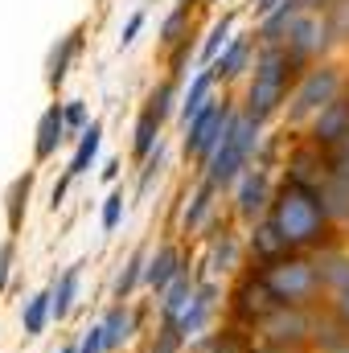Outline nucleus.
<instances>
[{"instance_id": "2eb2a0df", "label": "nucleus", "mask_w": 349, "mask_h": 353, "mask_svg": "<svg viewBox=\"0 0 349 353\" xmlns=\"http://www.w3.org/2000/svg\"><path fill=\"white\" fill-rule=\"evenodd\" d=\"M263 205H267V176L247 173L243 176V189H239V214L243 218H255Z\"/></svg>"}, {"instance_id": "7c9ffc66", "label": "nucleus", "mask_w": 349, "mask_h": 353, "mask_svg": "<svg viewBox=\"0 0 349 353\" xmlns=\"http://www.w3.org/2000/svg\"><path fill=\"white\" fill-rule=\"evenodd\" d=\"M226 33H230V17H222V21H218V25L210 29V37H206V46H201V58H206V62H210V58H214V54L222 50Z\"/></svg>"}, {"instance_id": "cd10ccee", "label": "nucleus", "mask_w": 349, "mask_h": 353, "mask_svg": "<svg viewBox=\"0 0 349 353\" xmlns=\"http://www.w3.org/2000/svg\"><path fill=\"white\" fill-rule=\"evenodd\" d=\"M157 132H161V119H157L152 111H144V115H140V123H136V157H152Z\"/></svg>"}, {"instance_id": "5701e85b", "label": "nucleus", "mask_w": 349, "mask_h": 353, "mask_svg": "<svg viewBox=\"0 0 349 353\" xmlns=\"http://www.w3.org/2000/svg\"><path fill=\"white\" fill-rule=\"evenodd\" d=\"M50 316H54V308H50V292H37V296L25 304V337H37V333L46 329Z\"/></svg>"}, {"instance_id": "473e14b6", "label": "nucleus", "mask_w": 349, "mask_h": 353, "mask_svg": "<svg viewBox=\"0 0 349 353\" xmlns=\"http://www.w3.org/2000/svg\"><path fill=\"white\" fill-rule=\"evenodd\" d=\"M169 107H173V83H165V87H161L157 94H152V107H148V111H152V115H157V119L165 123V115H169Z\"/></svg>"}, {"instance_id": "c03bdc74", "label": "nucleus", "mask_w": 349, "mask_h": 353, "mask_svg": "<svg viewBox=\"0 0 349 353\" xmlns=\"http://www.w3.org/2000/svg\"><path fill=\"white\" fill-rule=\"evenodd\" d=\"M325 353H349V341H333V345H329Z\"/></svg>"}, {"instance_id": "9b49d317", "label": "nucleus", "mask_w": 349, "mask_h": 353, "mask_svg": "<svg viewBox=\"0 0 349 353\" xmlns=\"http://www.w3.org/2000/svg\"><path fill=\"white\" fill-rule=\"evenodd\" d=\"M79 29L74 33H66V37H58V46L50 50V58H46V83L50 87H62V79H66V70H70V58H74V50H79Z\"/></svg>"}, {"instance_id": "a18cd8bd", "label": "nucleus", "mask_w": 349, "mask_h": 353, "mask_svg": "<svg viewBox=\"0 0 349 353\" xmlns=\"http://www.w3.org/2000/svg\"><path fill=\"white\" fill-rule=\"evenodd\" d=\"M259 353H292V350H283V345H267V350H259Z\"/></svg>"}, {"instance_id": "bb28decb", "label": "nucleus", "mask_w": 349, "mask_h": 353, "mask_svg": "<svg viewBox=\"0 0 349 353\" xmlns=\"http://www.w3.org/2000/svg\"><path fill=\"white\" fill-rule=\"evenodd\" d=\"M29 189H33V173L17 176V181H12V189H8V226H12V230H21V205H25Z\"/></svg>"}, {"instance_id": "ddd939ff", "label": "nucleus", "mask_w": 349, "mask_h": 353, "mask_svg": "<svg viewBox=\"0 0 349 353\" xmlns=\"http://www.w3.org/2000/svg\"><path fill=\"white\" fill-rule=\"evenodd\" d=\"M210 308H214V288H197V292H193V300H189V308H185V316L177 321V333H181V337L197 333V329L206 325Z\"/></svg>"}, {"instance_id": "423d86ee", "label": "nucleus", "mask_w": 349, "mask_h": 353, "mask_svg": "<svg viewBox=\"0 0 349 353\" xmlns=\"http://www.w3.org/2000/svg\"><path fill=\"white\" fill-rule=\"evenodd\" d=\"M337 87H341L337 70H329V66L308 70L304 83H300V90H296V99H292V119H304L308 111H325V107L337 99Z\"/></svg>"}, {"instance_id": "49530a36", "label": "nucleus", "mask_w": 349, "mask_h": 353, "mask_svg": "<svg viewBox=\"0 0 349 353\" xmlns=\"http://www.w3.org/2000/svg\"><path fill=\"white\" fill-rule=\"evenodd\" d=\"M300 4H329V0H300Z\"/></svg>"}, {"instance_id": "4468645a", "label": "nucleus", "mask_w": 349, "mask_h": 353, "mask_svg": "<svg viewBox=\"0 0 349 353\" xmlns=\"http://www.w3.org/2000/svg\"><path fill=\"white\" fill-rule=\"evenodd\" d=\"M193 292H197V288H193V279H189V275L181 271V275H177L173 283L165 288V321H173V325H177V321L185 316V308H189Z\"/></svg>"}, {"instance_id": "20e7f679", "label": "nucleus", "mask_w": 349, "mask_h": 353, "mask_svg": "<svg viewBox=\"0 0 349 353\" xmlns=\"http://www.w3.org/2000/svg\"><path fill=\"white\" fill-rule=\"evenodd\" d=\"M255 140H259V123H255L251 115L235 119L230 132H226V140L218 144V152L206 161V165H210L206 181H210V185H226V181H235V176L247 169V157H251Z\"/></svg>"}, {"instance_id": "39448f33", "label": "nucleus", "mask_w": 349, "mask_h": 353, "mask_svg": "<svg viewBox=\"0 0 349 353\" xmlns=\"http://www.w3.org/2000/svg\"><path fill=\"white\" fill-rule=\"evenodd\" d=\"M230 123H235L230 107L210 99V103L201 107V115L189 123V136H185V152H189V157H197V161H210V157L218 152V144L226 140Z\"/></svg>"}, {"instance_id": "de8ad7c7", "label": "nucleus", "mask_w": 349, "mask_h": 353, "mask_svg": "<svg viewBox=\"0 0 349 353\" xmlns=\"http://www.w3.org/2000/svg\"><path fill=\"white\" fill-rule=\"evenodd\" d=\"M62 353H74V350H62Z\"/></svg>"}, {"instance_id": "412c9836", "label": "nucleus", "mask_w": 349, "mask_h": 353, "mask_svg": "<svg viewBox=\"0 0 349 353\" xmlns=\"http://www.w3.org/2000/svg\"><path fill=\"white\" fill-rule=\"evenodd\" d=\"M321 201H325V214H341L349 218V176H329L325 189H321Z\"/></svg>"}, {"instance_id": "2f4dec72", "label": "nucleus", "mask_w": 349, "mask_h": 353, "mask_svg": "<svg viewBox=\"0 0 349 353\" xmlns=\"http://www.w3.org/2000/svg\"><path fill=\"white\" fill-rule=\"evenodd\" d=\"M119 214H123V189H115V193L103 201V230H115V226H119Z\"/></svg>"}, {"instance_id": "393cba45", "label": "nucleus", "mask_w": 349, "mask_h": 353, "mask_svg": "<svg viewBox=\"0 0 349 353\" xmlns=\"http://www.w3.org/2000/svg\"><path fill=\"white\" fill-rule=\"evenodd\" d=\"M144 259H148V255H144V247H140V251H132L128 267H123V271H119V279H115V300H128V296H132L136 279H140V275L148 271V267H144Z\"/></svg>"}, {"instance_id": "a211bd4d", "label": "nucleus", "mask_w": 349, "mask_h": 353, "mask_svg": "<svg viewBox=\"0 0 349 353\" xmlns=\"http://www.w3.org/2000/svg\"><path fill=\"white\" fill-rule=\"evenodd\" d=\"M99 144H103V123H94V119H90L87 132L79 136V152H74V161H70V169H66V173H70V176L87 173L90 161H94V152H99Z\"/></svg>"}, {"instance_id": "9d476101", "label": "nucleus", "mask_w": 349, "mask_h": 353, "mask_svg": "<svg viewBox=\"0 0 349 353\" xmlns=\"http://www.w3.org/2000/svg\"><path fill=\"white\" fill-rule=\"evenodd\" d=\"M62 136H66V111L54 103V107H46V115H41V123H37V161H50L54 152H58V144H62Z\"/></svg>"}, {"instance_id": "a19ab883", "label": "nucleus", "mask_w": 349, "mask_h": 353, "mask_svg": "<svg viewBox=\"0 0 349 353\" xmlns=\"http://www.w3.org/2000/svg\"><path fill=\"white\" fill-rule=\"evenodd\" d=\"M218 263H235V239H222V247H218Z\"/></svg>"}, {"instance_id": "c756f323", "label": "nucleus", "mask_w": 349, "mask_h": 353, "mask_svg": "<svg viewBox=\"0 0 349 353\" xmlns=\"http://www.w3.org/2000/svg\"><path fill=\"white\" fill-rule=\"evenodd\" d=\"M329 33L349 37V0H329Z\"/></svg>"}, {"instance_id": "f257e3e1", "label": "nucleus", "mask_w": 349, "mask_h": 353, "mask_svg": "<svg viewBox=\"0 0 349 353\" xmlns=\"http://www.w3.org/2000/svg\"><path fill=\"white\" fill-rule=\"evenodd\" d=\"M271 226L279 230V239L288 247H317L325 239V226H329L321 193H312L300 181H288L271 197Z\"/></svg>"}, {"instance_id": "37998d69", "label": "nucleus", "mask_w": 349, "mask_h": 353, "mask_svg": "<svg viewBox=\"0 0 349 353\" xmlns=\"http://www.w3.org/2000/svg\"><path fill=\"white\" fill-rule=\"evenodd\" d=\"M337 161H349V136L337 144Z\"/></svg>"}, {"instance_id": "ea45409f", "label": "nucleus", "mask_w": 349, "mask_h": 353, "mask_svg": "<svg viewBox=\"0 0 349 353\" xmlns=\"http://www.w3.org/2000/svg\"><path fill=\"white\" fill-rule=\"evenodd\" d=\"M333 308H337V321H341V325L349 329V292H341V296L333 300Z\"/></svg>"}, {"instance_id": "f704fd0d", "label": "nucleus", "mask_w": 349, "mask_h": 353, "mask_svg": "<svg viewBox=\"0 0 349 353\" xmlns=\"http://www.w3.org/2000/svg\"><path fill=\"white\" fill-rule=\"evenodd\" d=\"M185 21H189V4H181V8H177L173 17L165 21V29H161V37H165L169 46H173V41H177V33H181V25H185Z\"/></svg>"}, {"instance_id": "6ab92c4d", "label": "nucleus", "mask_w": 349, "mask_h": 353, "mask_svg": "<svg viewBox=\"0 0 349 353\" xmlns=\"http://www.w3.org/2000/svg\"><path fill=\"white\" fill-rule=\"evenodd\" d=\"M317 271H321V283L333 288L337 296L349 292V255H337V251H333V255H325V259L317 263Z\"/></svg>"}, {"instance_id": "f03ea898", "label": "nucleus", "mask_w": 349, "mask_h": 353, "mask_svg": "<svg viewBox=\"0 0 349 353\" xmlns=\"http://www.w3.org/2000/svg\"><path fill=\"white\" fill-rule=\"evenodd\" d=\"M263 292L279 304V308H304L325 283H321V271L308 259H296V255H283V259H271L259 271Z\"/></svg>"}, {"instance_id": "c9c22d12", "label": "nucleus", "mask_w": 349, "mask_h": 353, "mask_svg": "<svg viewBox=\"0 0 349 353\" xmlns=\"http://www.w3.org/2000/svg\"><path fill=\"white\" fill-rule=\"evenodd\" d=\"M66 111V128L70 132H87V107L83 103H70V107H62Z\"/></svg>"}, {"instance_id": "b1692460", "label": "nucleus", "mask_w": 349, "mask_h": 353, "mask_svg": "<svg viewBox=\"0 0 349 353\" xmlns=\"http://www.w3.org/2000/svg\"><path fill=\"white\" fill-rule=\"evenodd\" d=\"M255 251H259L267 263H271V259H283V251H288V243L279 239V230L271 226V218L255 226Z\"/></svg>"}, {"instance_id": "4c0bfd02", "label": "nucleus", "mask_w": 349, "mask_h": 353, "mask_svg": "<svg viewBox=\"0 0 349 353\" xmlns=\"http://www.w3.org/2000/svg\"><path fill=\"white\" fill-rule=\"evenodd\" d=\"M103 350H107V337H103V329L94 325L87 337H83V350H79V353H103Z\"/></svg>"}, {"instance_id": "7ed1b4c3", "label": "nucleus", "mask_w": 349, "mask_h": 353, "mask_svg": "<svg viewBox=\"0 0 349 353\" xmlns=\"http://www.w3.org/2000/svg\"><path fill=\"white\" fill-rule=\"evenodd\" d=\"M292 66V54L288 50H263L259 58V70H255V83H251V107H247V115L259 123V119H267L279 103H283V94H288V70Z\"/></svg>"}, {"instance_id": "c85d7f7f", "label": "nucleus", "mask_w": 349, "mask_h": 353, "mask_svg": "<svg viewBox=\"0 0 349 353\" xmlns=\"http://www.w3.org/2000/svg\"><path fill=\"white\" fill-rule=\"evenodd\" d=\"M214 189H218V185H210V181H206V185H201V189L193 193V205L185 210V230H193V226H201V218L210 214V197H214Z\"/></svg>"}, {"instance_id": "f8f14e48", "label": "nucleus", "mask_w": 349, "mask_h": 353, "mask_svg": "<svg viewBox=\"0 0 349 353\" xmlns=\"http://www.w3.org/2000/svg\"><path fill=\"white\" fill-rule=\"evenodd\" d=\"M177 275H181V251H177V247H161V251H157V259H152L148 271H144L148 288H157V292H165Z\"/></svg>"}, {"instance_id": "a878e982", "label": "nucleus", "mask_w": 349, "mask_h": 353, "mask_svg": "<svg viewBox=\"0 0 349 353\" xmlns=\"http://www.w3.org/2000/svg\"><path fill=\"white\" fill-rule=\"evenodd\" d=\"M243 62H247V41H243V37H235V41L226 46V54L218 58L214 74H222V79H235V74L243 70Z\"/></svg>"}, {"instance_id": "aec40b11", "label": "nucleus", "mask_w": 349, "mask_h": 353, "mask_svg": "<svg viewBox=\"0 0 349 353\" xmlns=\"http://www.w3.org/2000/svg\"><path fill=\"white\" fill-rule=\"evenodd\" d=\"M103 337H107V350H115V345H123L128 337H132V312L123 308V304H115L107 316H103Z\"/></svg>"}, {"instance_id": "79ce46f5", "label": "nucleus", "mask_w": 349, "mask_h": 353, "mask_svg": "<svg viewBox=\"0 0 349 353\" xmlns=\"http://www.w3.org/2000/svg\"><path fill=\"white\" fill-rule=\"evenodd\" d=\"M279 4H283V0H255V12H263V17H267V12H275Z\"/></svg>"}, {"instance_id": "1a4fd4ad", "label": "nucleus", "mask_w": 349, "mask_h": 353, "mask_svg": "<svg viewBox=\"0 0 349 353\" xmlns=\"http://www.w3.org/2000/svg\"><path fill=\"white\" fill-rule=\"evenodd\" d=\"M325 33H329V25H321L312 17H296L292 29H288V54L292 58H304V54L321 50L325 46Z\"/></svg>"}, {"instance_id": "58836bf2", "label": "nucleus", "mask_w": 349, "mask_h": 353, "mask_svg": "<svg viewBox=\"0 0 349 353\" xmlns=\"http://www.w3.org/2000/svg\"><path fill=\"white\" fill-rule=\"evenodd\" d=\"M8 267H12V243H0V292L8 283Z\"/></svg>"}, {"instance_id": "f3484780", "label": "nucleus", "mask_w": 349, "mask_h": 353, "mask_svg": "<svg viewBox=\"0 0 349 353\" xmlns=\"http://www.w3.org/2000/svg\"><path fill=\"white\" fill-rule=\"evenodd\" d=\"M74 292H79V263L66 267V271H62V279H58V283H54V292H50L54 321H62V316L70 312V304H74Z\"/></svg>"}, {"instance_id": "dca6fc26", "label": "nucleus", "mask_w": 349, "mask_h": 353, "mask_svg": "<svg viewBox=\"0 0 349 353\" xmlns=\"http://www.w3.org/2000/svg\"><path fill=\"white\" fill-rule=\"evenodd\" d=\"M210 83H214V70H201L197 79H193V87L185 90V103H181V119H185V128L201 115V107L210 103Z\"/></svg>"}, {"instance_id": "72a5a7b5", "label": "nucleus", "mask_w": 349, "mask_h": 353, "mask_svg": "<svg viewBox=\"0 0 349 353\" xmlns=\"http://www.w3.org/2000/svg\"><path fill=\"white\" fill-rule=\"evenodd\" d=\"M177 345H181V333H177V325L169 321V325L161 329V337H157V345H152V353H177Z\"/></svg>"}, {"instance_id": "0eeeda50", "label": "nucleus", "mask_w": 349, "mask_h": 353, "mask_svg": "<svg viewBox=\"0 0 349 353\" xmlns=\"http://www.w3.org/2000/svg\"><path fill=\"white\" fill-rule=\"evenodd\" d=\"M263 333H267V345H296V341H304V333H308V321L300 316V308H279L275 304V312H267L259 321Z\"/></svg>"}, {"instance_id": "6e6552de", "label": "nucleus", "mask_w": 349, "mask_h": 353, "mask_svg": "<svg viewBox=\"0 0 349 353\" xmlns=\"http://www.w3.org/2000/svg\"><path fill=\"white\" fill-rule=\"evenodd\" d=\"M349 136V103L333 99L325 111H317V123H312V140L317 144H341Z\"/></svg>"}, {"instance_id": "e433bc0d", "label": "nucleus", "mask_w": 349, "mask_h": 353, "mask_svg": "<svg viewBox=\"0 0 349 353\" xmlns=\"http://www.w3.org/2000/svg\"><path fill=\"white\" fill-rule=\"evenodd\" d=\"M140 25H144V8L128 17V25H123V33H119V46H132V41H136V33H140Z\"/></svg>"}, {"instance_id": "4be33fe9", "label": "nucleus", "mask_w": 349, "mask_h": 353, "mask_svg": "<svg viewBox=\"0 0 349 353\" xmlns=\"http://www.w3.org/2000/svg\"><path fill=\"white\" fill-rule=\"evenodd\" d=\"M296 12H300V0H283L275 12H267L263 17V29H259V37H267V41H275L283 29H292V21H296Z\"/></svg>"}]
</instances>
